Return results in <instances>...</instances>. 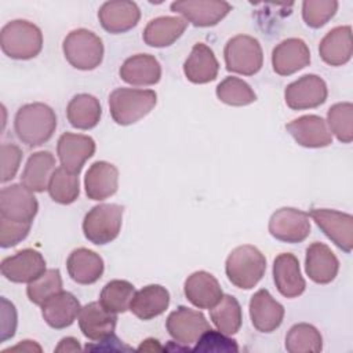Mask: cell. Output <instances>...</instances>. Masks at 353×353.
<instances>
[{"instance_id":"obj_33","label":"cell","mask_w":353,"mask_h":353,"mask_svg":"<svg viewBox=\"0 0 353 353\" xmlns=\"http://www.w3.org/2000/svg\"><path fill=\"white\" fill-rule=\"evenodd\" d=\"M102 116L99 101L90 94L74 95L66 108V117L72 127L79 130L94 128Z\"/></svg>"},{"instance_id":"obj_45","label":"cell","mask_w":353,"mask_h":353,"mask_svg":"<svg viewBox=\"0 0 353 353\" xmlns=\"http://www.w3.org/2000/svg\"><path fill=\"white\" fill-rule=\"evenodd\" d=\"M17 330V310L14 303H11L4 296L1 298V336L0 341L6 342L15 335Z\"/></svg>"},{"instance_id":"obj_19","label":"cell","mask_w":353,"mask_h":353,"mask_svg":"<svg viewBox=\"0 0 353 353\" xmlns=\"http://www.w3.org/2000/svg\"><path fill=\"white\" fill-rule=\"evenodd\" d=\"M98 18L102 28L109 33H124L135 28L141 18L137 3L130 0H112L101 6Z\"/></svg>"},{"instance_id":"obj_48","label":"cell","mask_w":353,"mask_h":353,"mask_svg":"<svg viewBox=\"0 0 353 353\" xmlns=\"http://www.w3.org/2000/svg\"><path fill=\"white\" fill-rule=\"evenodd\" d=\"M81 350V346L79 343V341L73 336H66L62 338L58 343V346L55 347V352H77Z\"/></svg>"},{"instance_id":"obj_17","label":"cell","mask_w":353,"mask_h":353,"mask_svg":"<svg viewBox=\"0 0 353 353\" xmlns=\"http://www.w3.org/2000/svg\"><path fill=\"white\" fill-rule=\"evenodd\" d=\"M310 63V51L302 39L290 37L280 41L272 51L273 70L280 76H290Z\"/></svg>"},{"instance_id":"obj_39","label":"cell","mask_w":353,"mask_h":353,"mask_svg":"<svg viewBox=\"0 0 353 353\" xmlns=\"http://www.w3.org/2000/svg\"><path fill=\"white\" fill-rule=\"evenodd\" d=\"M327 125L339 142L350 143L353 141V105L350 102H338L327 112Z\"/></svg>"},{"instance_id":"obj_35","label":"cell","mask_w":353,"mask_h":353,"mask_svg":"<svg viewBox=\"0 0 353 353\" xmlns=\"http://www.w3.org/2000/svg\"><path fill=\"white\" fill-rule=\"evenodd\" d=\"M285 349L290 353L320 352L323 349V336L314 325L298 323L285 335Z\"/></svg>"},{"instance_id":"obj_41","label":"cell","mask_w":353,"mask_h":353,"mask_svg":"<svg viewBox=\"0 0 353 353\" xmlns=\"http://www.w3.org/2000/svg\"><path fill=\"white\" fill-rule=\"evenodd\" d=\"M338 1L335 0H305L302 3V18L313 29L324 26L336 12Z\"/></svg>"},{"instance_id":"obj_18","label":"cell","mask_w":353,"mask_h":353,"mask_svg":"<svg viewBox=\"0 0 353 353\" xmlns=\"http://www.w3.org/2000/svg\"><path fill=\"white\" fill-rule=\"evenodd\" d=\"M250 317L255 330L269 334L281 325L284 306L268 290L261 288L250 299Z\"/></svg>"},{"instance_id":"obj_23","label":"cell","mask_w":353,"mask_h":353,"mask_svg":"<svg viewBox=\"0 0 353 353\" xmlns=\"http://www.w3.org/2000/svg\"><path fill=\"white\" fill-rule=\"evenodd\" d=\"M81 310L79 299L68 291H61L52 295L41 305V316L46 323L55 330H62L72 325Z\"/></svg>"},{"instance_id":"obj_27","label":"cell","mask_w":353,"mask_h":353,"mask_svg":"<svg viewBox=\"0 0 353 353\" xmlns=\"http://www.w3.org/2000/svg\"><path fill=\"white\" fill-rule=\"evenodd\" d=\"M119 74L132 85H153L160 81L161 66L150 54H135L123 62Z\"/></svg>"},{"instance_id":"obj_47","label":"cell","mask_w":353,"mask_h":353,"mask_svg":"<svg viewBox=\"0 0 353 353\" xmlns=\"http://www.w3.org/2000/svg\"><path fill=\"white\" fill-rule=\"evenodd\" d=\"M7 352H28V353H32V352H41V346L37 345L34 341H21L18 345L15 346H11V347H7L3 350V353H7Z\"/></svg>"},{"instance_id":"obj_24","label":"cell","mask_w":353,"mask_h":353,"mask_svg":"<svg viewBox=\"0 0 353 353\" xmlns=\"http://www.w3.org/2000/svg\"><path fill=\"white\" fill-rule=\"evenodd\" d=\"M117 323L116 313L106 310L99 302H90L79 313V327L91 341H101L113 334Z\"/></svg>"},{"instance_id":"obj_11","label":"cell","mask_w":353,"mask_h":353,"mask_svg":"<svg viewBox=\"0 0 353 353\" xmlns=\"http://www.w3.org/2000/svg\"><path fill=\"white\" fill-rule=\"evenodd\" d=\"M39 210L33 192L22 183L6 186L0 192V216L17 222H33Z\"/></svg>"},{"instance_id":"obj_36","label":"cell","mask_w":353,"mask_h":353,"mask_svg":"<svg viewBox=\"0 0 353 353\" xmlns=\"http://www.w3.org/2000/svg\"><path fill=\"white\" fill-rule=\"evenodd\" d=\"M50 197L59 204H72L80 193L79 175L68 171L62 165L55 168L48 183Z\"/></svg>"},{"instance_id":"obj_37","label":"cell","mask_w":353,"mask_h":353,"mask_svg":"<svg viewBox=\"0 0 353 353\" xmlns=\"http://www.w3.org/2000/svg\"><path fill=\"white\" fill-rule=\"evenodd\" d=\"M135 294L134 285L127 280H112L106 283L99 295V303L112 313L130 310V303Z\"/></svg>"},{"instance_id":"obj_5","label":"cell","mask_w":353,"mask_h":353,"mask_svg":"<svg viewBox=\"0 0 353 353\" xmlns=\"http://www.w3.org/2000/svg\"><path fill=\"white\" fill-rule=\"evenodd\" d=\"M66 61L76 69L92 70L103 59V44L99 36L88 29H74L63 39L62 44Z\"/></svg>"},{"instance_id":"obj_9","label":"cell","mask_w":353,"mask_h":353,"mask_svg":"<svg viewBox=\"0 0 353 353\" xmlns=\"http://www.w3.org/2000/svg\"><path fill=\"white\" fill-rule=\"evenodd\" d=\"M310 216L335 245L347 254L352 251L353 216L350 214L330 208H312Z\"/></svg>"},{"instance_id":"obj_7","label":"cell","mask_w":353,"mask_h":353,"mask_svg":"<svg viewBox=\"0 0 353 353\" xmlns=\"http://www.w3.org/2000/svg\"><path fill=\"white\" fill-rule=\"evenodd\" d=\"M226 69L243 76L258 73L263 65V52L259 41L248 34H237L228 40L223 50Z\"/></svg>"},{"instance_id":"obj_8","label":"cell","mask_w":353,"mask_h":353,"mask_svg":"<svg viewBox=\"0 0 353 353\" xmlns=\"http://www.w3.org/2000/svg\"><path fill=\"white\" fill-rule=\"evenodd\" d=\"M269 233L283 243H302L310 233L309 214L292 207L279 208L269 219Z\"/></svg>"},{"instance_id":"obj_28","label":"cell","mask_w":353,"mask_h":353,"mask_svg":"<svg viewBox=\"0 0 353 353\" xmlns=\"http://www.w3.org/2000/svg\"><path fill=\"white\" fill-rule=\"evenodd\" d=\"M66 269L74 283L83 285L94 284L103 273V259L95 251L80 247L70 252Z\"/></svg>"},{"instance_id":"obj_38","label":"cell","mask_w":353,"mask_h":353,"mask_svg":"<svg viewBox=\"0 0 353 353\" xmlns=\"http://www.w3.org/2000/svg\"><path fill=\"white\" fill-rule=\"evenodd\" d=\"M216 97L221 102L230 106H245L256 101V95L248 83L229 76L216 85Z\"/></svg>"},{"instance_id":"obj_29","label":"cell","mask_w":353,"mask_h":353,"mask_svg":"<svg viewBox=\"0 0 353 353\" xmlns=\"http://www.w3.org/2000/svg\"><path fill=\"white\" fill-rule=\"evenodd\" d=\"M352 28L336 26L331 29L319 44V54L321 59L331 66H342L352 58Z\"/></svg>"},{"instance_id":"obj_43","label":"cell","mask_w":353,"mask_h":353,"mask_svg":"<svg viewBox=\"0 0 353 353\" xmlns=\"http://www.w3.org/2000/svg\"><path fill=\"white\" fill-rule=\"evenodd\" d=\"M32 228L30 222H17L0 216V245L10 248L26 239Z\"/></svg>"},{"instance_id":"obj_4","label":"cell","mask_w":353,"mask_h":353,"mask_svg":"<svg viewBox=\"0 0 353 353\" xmlns=\"http://www.w3.org/2000/svg\"><path fill=\"white\" fill-rule=\"evenodd\" d=\"M157 94L153 90L116 88L109 95L112 119L119 125H130L148 116L156 106Z\"/></svg>"},{"instance_id":"obj_46","label":"cell","mask_w":353,"mask_h":353,"mask_svg":"<svg viewBox=\"0 0 353 353\" xmlns=\"http://www.w3.org/2000/svg\"><path fill=\"white\" fill-rule=\"evenodd\" d=\"M85 350H94V352H131L134 350L131 346L125 345L123 341H120L114 334L108 335L106 338L101 341H95L94 343H87L84 347Z\"/></svg>"},{"instance_id":"obj_3","label":"cell","mask_w":353,"mask_h":353,"mask_svg":"<svg viewBox=\"0 0 353 353\" xmlns=\"http://www.w3.org/2000/svg\"><path fill=\"white\" fill-rule=\"evenodd\" d=\"M0 46L12 59H32L43 48V33L29 21L14 19L1 28Z\"/></svg>"},{"instance_id":"obj_40","label":"cell","mask_w":353,"mask_h":353,"mask_svg":"<svg viewBox=\"0 0 353 353\" xmlns=\"http://www.w3.org/2000/svg\"><path fill=\"white\" fill-rule=\"evenodd\" d=\"M62 291V277L58 269H48L28 284L26 295L34 305H43L52 295Z\"/></svg>"},{"instance_id":"obj_13","label":"cell","mask_w":353,"mask_h":353,"mask_svg":"<svg viewBox=\"0 0 353 353\" xmlns=\"http://www.w3.org/2000/svg\"><path fill=\"white\" fill-rule=\"evenodd\" d=\"M165 327L176 343L189 346L197 342L201 334L210 328V324L201 312L179 306L168 314Z\"/></svg>"},{"instance_id":"obj_30","label":"cell","mask_w":353,"mask_h":353,"mask_svg":"<svg viewBox=\"0 0 353 353\" xmlns=\"http://www.w3.org/2000/svg\"><path fill=\"white\" fill-rule=\"evenodd\" d=\"M170 305V292L160 284H149L137 291L130 303V310L141 320H150L161 313Z\"/></svg>"},{"instance_id":"obj_20","label":"cell","mask_w":353,"mask_h":353,"mask_svg":"<svg viewBox=\"0 0 353 353\" xmlns=\"http://www.w3.org/2000/svg\"><path fill=\"white\" fill-rule=\"evenodd\" d=\"M273 280L279 292L285 298H296L306 288L305 279L301 274L299 261L290 252H283L274 258Z\"/></svg>"},{"instance_id":"obj_10","label":"cell","mask_w":353,"mask_h":353,"mask_svg":"<svg viewBox=\"0 0 353 353\" xmlns=\"http://www.w3.org/2000/svg\"><path fill=\"white\" fill-rule=\"evenodd\" d=\"M327 95V84L317 74H305L290 83L284 91L285 103L292 110L317 108L325 102Z\"/></svg>"},{"instance_id":"obj_42","label":"cell","mask_w":353,"mask_h":353,"mask_svg":"<svg viewBox=\"0 0 353 353\" xmlns=\"http://www.w3.org/2000/svg\"><path fill=\"white\" fill-rule=\"evenodd\" d=\"M192 352H210V353H236L239 352L237 342L219 330L208 328L197 339Z\"/></svg>"},{"instance_id":"obj_1","label":"cell","mask_w":353,"mask_h":353,"mask_svg":"<svg viewBox=\"0 0 353 353\" xmlns=\"http://www.w3.org/2000/svg\"><path fill=\"white\" fill-rule=\"evenodd\" d=\"M55 112L46 103L22 105L14 119V130L21 142L30 148L41 146L55 132Z\"/></svg>"},{"instance_id":"obj_49","label":"cell","mask_w":353,"mask_h":353,"mask_svg":"<svg viewBox=\"0 0 353 353\" xmlns=\"http://www.w3.org/2000/svg\"><path fill=\"white\" fill-rule=\"evenodd\" d=\"M137 350H139V352H141V350H143V352H154V350H164V347L160 346V343H159L157 339L148 338V339H145V341L139 345V347H138Z\"/></svg>"},{"instance_id":"obj_25","label":"cell","mask_w":353,"mask_h":353,"mask_svg":"<svg viewBox=\"0 0 353 353\" xmlns=\"http://www.w3.org/2000/svg\"><path fill=\"white\" fill-rule=\"evenodd\" d=\"M85 194L91 200H105L113 196L119 188V170L108 161H95L84 176Z\"/></svg>"},{"instance_id":"obj_15","label":"cell","mask_w":353,"mask_h":353,"mask_svg":"<svg viewBox=\"0 0 353 353\" xmlns=\"http://www.w3.org/2000/svg\"><path fill=\"white\" fill-rule=\"evenodd\" d=\"M95 152V141L83 134L65 132L57 143V154L61 165L73 174H80L84 163L92 157Z\"/></svg>"},{"instance_id":"obj_26","label":"cell","mask_w":353,"mask_h":353,"mask_svg":"<svg viewBox=\"0 0 353 353\" xmlns=\"http://www.w3.org/2000/svg\"><path fill=\"white\" fill-rule=\"evenodd\" d=\"M219 63L214 51L204 43H196L183 63V73L190 83L205 84L218 76Z\"/></svg>"},{"instance_id":"obj_22","label":"cell","mask_w":353,"mask_h":353,"mask_svg":"<svg viewBox=\"0 0 353 353\" xmlns=\"http://www.w3.org/2000/svg\"><path fill=\"white\" fill-rule=\"evenodd\" d=\"M305 270L312 281L328 284L338 274L339 261L328 245L314 241L306 248Z\"/></svg>"},{"instance_id":"obj_44","label":"cell","mask_w":353,"mask_h":353,"mask_svg":"<svg viewBox=\"0 0 353 353\" xmlns=\"http://www.w3.org/2000/svg\"><path fill=\"white\" fill-rule=\"evenodd\" d=\"M1 182L11 181L21 164L22 150L15 143L1 145Z\"/></svg>"},{"instance_id":"obj_12","label":"cell","mask_w":353,"mask_h":353,"mask_svg":"<svg viewBox=\"0 0 353 353\" xmlns=\"http://www.w3.org/2000/svg\"><path fill=\"white\" fill-rule=\"evenodd\" d=\"M230 10L229 3L216 0H178L171 3V11L181 14L183 19L199 28L216 25Z\"/></svg>"},{"instance_id":"obj_34","label":"cell","mask_w":353,"mask_h":353,"mask_svg":"<svg viewBox=\"0 0 353 353\" xmlns=\"http://www.w3.org/2000/svg\"><path fill=\"white\" fill-rule=\"evenodd\" d=\"M210 317L216 330L226 335L239 332L243 323L240 303L232 295H223L221 301L210 309Z\"/></svg>"},{"instance_id":"obj_31","label":"cell","mask_w":353,"mask_h":353,"mask_svg":"<svg viewBox=\"0 0 353 353\" xmlns=\"http://www.w3.org/2000/svg\"><path fill=\"white\" fill-rule=\"evenodd\" d=\"M186 26L188 21L181 17H159L148 22L142 39L150 47H168L183 34Z\"/></svg>"},{"instance_id":"obj_14","label":"cell","mask_w":353,"mask_h":353,"mask_svg":"<svg viewBox=\"0 0 353 353\" xmlns=\"http://www.w3.org/2000/svg\"><path fill=\"white\" fill-rule=\"evenodd\" d=\"M1 274L12 283H32L46 272V259L33 250L25 248L7 256L0 265Z\"/></svg>"},{"instance_id":"obj_16","label":"cell","mask_w":353,"mask_h":353,"mask_svg":"<svg viewBox=\"0 0 353 353\" xmlns=\"http://www.w3.org/2000/svg\"><path fill=\"white\" fill-rule=\"evenodd\" d=\"M285 130L303 148H325L332 143V134L327 121L317 114H305L294 119Z\"/></svg>"},{"instance_id":"obj_21","label":"cell","mask_w":353,"mask_h":353,"mask_svg":"<svg viewBox=\"0 0 353 353\" xmlns=\"http://www.w3.org/2000/svg\"><path fill=\"white\" fill-rule=\"evenodd\" d=\"M183 292L186 299L199 309L214 307L223 296L222 288L218 280L205 270H199L192 273L183 285Z\"/></svg>"},{"instance_id":"obj_6","label":"cell","mask_w":353,"mask_h":353,"mask_svg":"<svg viewBox=\"0 0 353 353\" xmlns=\"http://www.w3.org/2000/svg\"><path fill=\"white\" fill-rule=\"evenodd\" d=\"M124 208L119 204H98L84 216L83 232L88 241L103 245L113 241L121 229Z\"/></svg>"},{"instance_id":"obj_2","label":"cell","mask_w":353,"mask_h":353,"mask_svg":"<svg viewBox=\"0 0 353 353\" xmlns=\"http://www.w3.org/2000/svg\"><path fill=\"white\" fill-rule=\"evenodd\" d=\"M266 270L265 255L254 245L236 247L228 256L225 272L228 280L237 288L251 290L263 277Z\"/></svg>"},{"instance_id":"obj_32","label":"cell","mask_w":353,"mask_h":353,"mask_svg":"<svg viewBox=\"0 0 353 353\" xmlns=\"http://www.w3.org/2000/svg\"><path fill=\"white\" fill-rule=\"evenodd\" d=\"M55 171V157L48 150H40L26 161V165L21 175V183L32 192H44L48 189V183L52 172Z\"/></svg>"}]
</instances>
